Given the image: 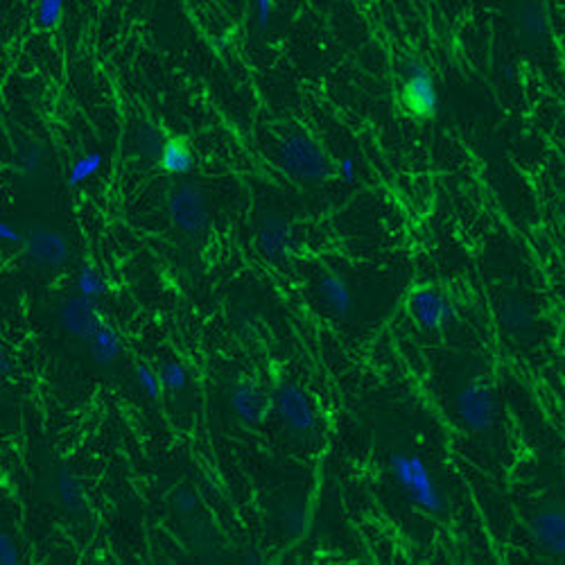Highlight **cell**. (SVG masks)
<instances>
[{
    "label": "cell",
    "instance_id": "cell-1",
    "mask_svg": "<svg viewBox=\"0 0 565 565\" xmlns=\"http://www.w3.org/2000/svg\"><path fill=\"white\" fill-rule=\"evenodd\" d=\"M389 470H391L393 482L400 486V491L405 493L411 504L419 506L425 513H441L443 506H446V497H443L441 488L437 486L432 473L419 455L396 452L389 459Z\"/></svg>",
    "mask_w": 565,
    "mask_h": 565
},
{
    "label": "cell",
    "instance_id": "cell-2",
    "mask_svg": "<svg viewBox=\"0 0 565 565\" xmlns=\"http://www.w3.org/2000/svg\"><path fill=\"white\" fill-rule=\"evenodd\" d=\"M280 165L292 179L303 181V184H321L330 176V161L324 149L303 134L283 140Z\"/></svg>",
    "mask_w": 565,
    "mask_h": 565
},
{
    "label": "cell",
    "instance_id": "cell-3",
    "mask_svg": "<svg viewBox=\"0 0 565 565\" xmlns=\"http://www.w3.org/2000/svg\"><path fill=\"white\" fill-rule=\"evenodd\" d=\"M457 414L461 423L473 432H486L495 423V398H493L491 387L482 380L470 382L468 387L457 393Z\"/></svg>",
    "mask_w": 565,
    "mask_h": 565
},
{
    "label": "cell",
    "instance_id": "cell-4",
    "mask_svg": "<svg viewBox=\"0 0 565 565\" xmlns=\"http://www.w3.org/2000/svg\"><path fill=\"white\" fill-rule=\"evenodd\" d=\"M167 212L176 229L184 233H202L208 226V202L206 194L194 185H181L170 194L167 202Z\"/></svg>",
    "mask_w": 565,
    "mask_h": 565
},
{
    "label": "cell",
    "instance_id": "cell-5",
    "mask_svg": "<svg viewBox=\"0 0 565 565\" xmlns=\"http://www.w3.org/2000/svg\"><path fill=\"white\" fill-rule=\"evenodd\" d=\"M402 104L416 118H432L438 108V93L432 72L419 61H411L405 71Z\"/></svg>",
    "mask_w": 565,
    "mask_h": 565
},
{
    "label": "cell",
    "instance_id": "cell-6",
    "mask_svg": "<svg viewBox=\"0 0 565 565\" xmlns=\"http://www.w3.org/2000/svg\"><path fill=\"white\" fill-rule=\"evenodd\" d=\"M276 411H278L280 420L292 429L294 434H307L315 428V410L303 389L297 384H283L276 389Z\"/></svg>",
    "mask_w": 565,
    "mask_h": 565
},
{
    "label": "cell",
    "instance_id": "cell-7",
    "mask_svg": "<svg viewBox=\"0 0 565 565\" xmlns=\"http://www.w3.org/2000/svg\"><path fill=\"white\" fill-rule=\"evenodd\" d=\"M23 249H25L27 258L41 267H61L71 253L66 235L61 231L45 229V226L27 231Z\"/></svg>",
    "mask_w": 565,
    "mask_h": 565
},
{
    "label": "cell",
    "instance_id": "cell-8",
    "mask_svg": "<svg viewBox=\"0 0 565 565\" xmlns=\"http://www.w3.org/2000/svg\"><path fill=\"white\" fill-rule=\"evenodd\" d=\"M411 316L423 325L425 330H438L455 319L457 307L443 292L432 287H420L410 298Z\"/></svg>",
    "mask_w": 565,
    "mask_h": 565
},
{
    "label": "cell",
    "instance_id": "cell-9",
    "mask_svg": "<svg viewBox=\"0 0 565 565\" xmlns=\"http://www.w3.org/2000/svg\"><path fill=\"white\" fill-rule=\"evenodd\" d=\"M59 321H61L63 330L77 339H86L89 342L93 333L98 330L99 319L95 312L93 298L89 297H72L59 307Z\"/></svg>",
    "mask_w": 565,
    "mask_h": 565
},
{
    "label": "cell",
    "instance_id": "cell-10",
    "mask_svg": "<svg viewBox=\"0 0 565 565\" xmlns=\"http://www.w3.org/2000/svg\"><path fill=\"white\" fill-rule=\"evenodd\" d=\"M258 242L269 260H283L294 249V231L283 215H267L258 231Z\"/></svg>",
    "mask_w": 565,
    "mask_h": 565
},
{
    "label": "cell",
    "instance_id": "cell-11",
    "mask_svg": "<svg viewBox=\"0 0 565 565\" xmlns=\"http://www.w3.org/2000/svg\"><path fill=\"white\" fill-rule=\"evenodd\" d=\"M532 536L538 545L554 556L565 551V515L560 509H545L533 515Z\"/></svg>",
    "mask_w": 565,
    "mask_h": 565
},
{
    "label": "cell",
    "instance_id": "cell-12",
    "mask_svg": "<svg viewBox=\"0 0 565 565\" xmlns=\"http://www.w3.org/2000/svg\"><path fill=\"white\" fill-rule=\"evenodd\" d=\"M231 407L235 414L249 425H258L267 416V398L260 389L249 380H240L233 389H231Z\"/></svg>",
    "mask_w": 565,
    "mask_h": 565
},
{
    "label": "cell",
    "instance_id": "cell-13",
    "mask_svg": "<svg viewBox=\"0 0 565 565\" xmlns=\"http://www.w3.org/2000/svg\"><path fill=\"white\" fill-rule=\"evenodd\" d=\"M319 297L325 303L330 312H334L337 316H346L351 312L353 306V294L348 287L346 280H342L339 276H325L319 280Z\"/></svg>",
    "mask_w": 565,
    "mask_h": 565
},
{
    "label": "cell",
    "instance_id": "cell-14",
    "mask_svg": "<svg viewBox=\"0 0 565 565\" xmlns=\"http://www.w3.org/2000/svg\"><path fill=\"white\" fill-rule=\"evenodd\" d=\"M158 165L170 174H188L194 167V154L190 145L181 138H170L163 145V152L158 156Z\"/></svg>",
    "mask_w": 565,
    "mask_h": 565
},
{
    "label": "cell",
    "instance_id": "cell-15",
    "mask_svg": "<svg viewBox=\"0 0 565 565\" xmlns=\"http://www.w3.org/2000/svg\"><path fill=\"white\" fill-rule=\"evenodd\" d=\"M89 342L90 353H93L98 364H113V362L120 357V339H118L116 330H113L111 325L99 324Z\"/></svg>",
    "mask_w": 565,
    "mask_h": 565
},
{
    "label": "cell",
    "instance_id": "cell-16",
    "mask_svg": "<svg viewBox=\"0 0 565 565\" xmlns=\"http://www.w3.org/2000/svg\"><path fill=\"white\" fill-rule=\"evenodd\" d=\"M57 495L61 500L63 509L71 513H81L86 509V495L81 488L80 479L71 473V470H59L57 475Z\"/></svg>",
    "mask_w": 565,
    "mask_h": 565
},
{
    "label": "cell",
    "instance_id": "cell-17",
    "mask_svg": "<svg viewBox=\"0 0 565 565\" xmlns=\"http://www.w3.org/2000/svg\"><path fill=\"white\" fill-rule=\"evenodd\" d=\"M136 152L143 161L149 163H158V156L163 152V145H165V138H163V131L158 129L152 122H145V125L138 127L136 131Z\"/></svg>",
    "mask_w": 565,
    "mask_h": 565
},
{
    "label": "cell",
    "instance_id": "cell-18",
    "mask_svg": "<svg viewBox=\"0 0 565 565\" xmlns=\"http://www.w3.org/2000/svg\"><path fill=\"white\" fill-rule=\"evenodd\" d=\"M518 23L520 30H523V34L527 36V39L538 41L545 36L550 18H547L545 7H542L541 3H527L523 5V9L518 12Z\"/></svg>",
    "mask_w": 565,
    "mask_h": 565
},
{
    "label": "cell",
    "instance_id": "cell-19",
    "mask_svg": "<svg viewBox=\"0 0 565 565\" xmlns=\"http://www.w3.org/2000/svg\"><path fill=\"white\" fill-rule=\"evenodd\" d=\"M502 324L511 330V333H524L529 325L533 324V315L529 310L527 303L518 301V298H511L502 307Z\"/></svg>",
    "mask_w": 565,
    "mask_h": 565
},
{
    "label": "cell",
    "instance_id": "cell-20",
    "mask_svg": "<svg viewBox=\"0 0 565 565\" xmlns=\"http://www.w3.org/2000/svg\"><path fill=\"white\" fill-rule=\"evenodd\" d=\"M102 163H104V156L99 152H89V154H84V156L77 158L66 176L68 188H77V185L84 184L86 179H90V176L102 167Z\"/></svg>",
    "mask_w": 565,
    "mask_h": 565
},
{
    "label": "cell",
    "instance_id": "cell-21",
    "mask_svg": "<svg viewBox=\"0 0 565 565\" xmlns=\"http://www.w3.org/2000/svg\"><path fill=\"white\" fill-rule=\"evenodd\" d=\"M158 378H161L163 387L170 389V391H184L188 387V371L176 360L163 362L161 369H158Z\"/></svg>",
    "mask_w": 565,
    "mask_h": 565
},
{
    "label": "cell",
    "instance_id": "cell-22",
    "mask_svg": "<svg viewBox=\"0 0 565 565\" xmlns=\"http://www.w3.org/2000/svg\"><path fill=\"white\" fill-rule=\"evenodd\" d=\"M77 287H80L81 297L95 298V297H99V294H104L107 283H104L102 276H99L93 267L84 265L80 269V274H77Z\"/></svg>",
    "mask_w": 565,
    "mask_h": 565
},
{
    "label": "cell",
    "instance_id": "cell-23",
    "mask_svg": "<svg viewBox=\"0 0 565 565\" xmlns=\"http://www.w3.org/2000/svg\"><path fill=\"white\" fill-rule=\"evenodd\" d=\"M63 3L66 0H39V7H36L39 25L45 27V30H54L59 25V21H61Z\"/></svg>",
    "mask_w": 565,
    "mask_h": 565
},
{
    "label": "cell",
    "instance_id": "cell-24",
    "mask_svg": "<svg viewBox=\"0 0 565 565\" xmlns=\"http://www.w3.org/2000/svg\"><path fill=\"white\" fill-rule=\"evenodd\" d=\"M134 375H136V382H138L140 391H143L145 396L158 398V393H161V387H163L161 378H158V373H154V371L149 369V366L138 364V366H136Z\"/></svg>",
    "mask_w": 565,
    "mask_h": 565
},
{
    "label": "cell",
    "instance_id": "cell-25",
    "mask_svg": "<svg viewBox=\"0 0 565 565\" xmlns=\"http://www.w3.org/2000/svg\"><path fill=\"white\" fill-rule=\"evenodd\" d=\"M285 532L289 536H298L306 529V509L301 504H287L283 511Z\"/></svg>",
    "mask_w": 565,
    "mask_h": 565
},
{
    "label": "cell",
    "instance_id": "cell-26",
    "mask_svg": "<svg viewBox=\"0 0 565 565\" xmlns=\"http://www.w3.org/2000/svg\"><path fill=\"white\" fill-rule=\"evenodd\" d=\"M41 163H43V149H41L39 145L34 143L25 145V147L21 149V154H18V165L25 172H36L41 167Z\"/></svg>",
    "mask_w": 565,
    "mask_h": 565
},
{
    "label": "cell",
    "instance_id": "cell-27",
    "mask_svg": "<svg viewBox=\"0 0 565 565\" xmlns=\"http://www.w3.org/2000/svg\"><path fill=\"white\" fill-rule=\"evenodd\" d=\"M18 563V547L9 533L0 532V565H16Z\"/></svg>",
    "mask_w": 565,
    "mask_h": 565
},
{
    "label": "cell",
    "instance_id": "cell-28",
    "mask_svg": "<svg viewBox=\"0 0 565 565\" xmlns=\"http://www.w3.org/2000/svg\"><path fill=\"white\" fill-rule=\"evenodd\" d=\"M174 506L181 513H193V511L197 509V497H194V493H190L188 488H179V491L174 493Z\"/></svg>",
    "mask_w": 565,
    "mask_h": 565
},
{
    "label": "cell",
    "instance_id": "cell-29",
    "mask_svg": "<svg viewBox=\"0 0 565 565\" xmlns=\"http://www.w3.org/2000/svg\"><path fill=\"white\" fill-rule=\"evenodd\" d=\"M256 3V16H258V27L267 30L271 21V14H274V0H253Z\"/></svg>",
    "mask_w": 565,
    "mask_h": 565
},
{
    "label": "cell",
    "instance_id": "cell-30",
    "mask_svg": "<svg viewBox=\"0 0 565 565\" xmlns=\"http://www.w3.org/2000/svg\"><path fill=\"white\" fill-rule=\"evenodd\" d=\"M339 172H342V179L346 181V184H353V181H355V174H357L355 161H353L351 156H346L342 163H339Z\"/></svg>",
    "mask_w": 565,
    "mask_h": 565
},
{
    "label": "cell",
    "instance_id": "cell-31",
    "mask_svg": "<svg viewBox=\"0 0 565 565\" xmlns=\"http://www.w3.org/2000/svg\"><path fill=\"white\" fill-rule=\"evenodd\" d=\"M0 240L3 242H21V235H18V231L12 224L0 220Z\"/></svg>",
    "mask_w": 565,
    "mask_h": 565
},
{
    "label": "cell",
    "instance_id": "cell-32",
    "mask_svg": "<svg viewBox=\"0 0 565 565\" xmlns=\"http://www.w3.org/2000/svg\"><path fill=\"white\" fill-rule=\"evenodd\" d=\"M9 369H12V366H9V360L7 355H5L3 346H0V378H5V375L9 373Z\"/></svg>",
    "mask_w": 565,
    "mask_h": 565
}]
</instances>
